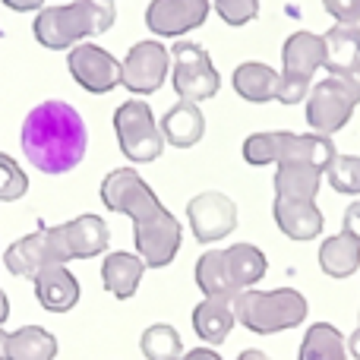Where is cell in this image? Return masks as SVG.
<instances>
[{"mask_svg": "<svg viewBox=\"0 0 360 360\" xmlns=\"http://www.w3.org/2000/svg\"><path fill=\"white\" fill-rule=\"evenodd\" d=\"M224 269H228V278L234 285V291H250L256 281L266 278L269 272V262H266V253L253 243H231L224 250Z\"/></svg>", "mask_w": 360, "mask_h": 360, "instance_id": "7402d4cb", "label": "cell"}, {"mask_svg": "<svg viewBox=\"0 0 360 360\" xmlns=\"http://www.w3.org/2000/svg\"><path fill=\"white\" fill-rule=\"evenodd\" d=\"M146 269L149 266H146V259L139 253H127V250L108 253L105 262H101V285L117 300H130L139 291V281H143Z\"/></svg>", "mask_w": 360, "mask_h": 360, "instance_id": "ac0fdd59", "label": "cell"}, {"mask_svg": "<svg viewBox=\"0 0 360 360\" xmlns=\"http://www.w3.org/2000/svg\"><path fill=\"white\" fill-rule=\"evenodd\" d=\"M237 323L256 335H275V332L297 329L307 319V297L294 288H275V291H240L234 297Z\"/></svg>", "mask_w": 360, "mask_h": 360, "instance_id": "277c9868", "label": "cell"}, {"mask_svg": "<svg viewBox=\"0 0 360 360\" xmlns=\"http://www.w3.org/2000/svg\"><path fill=\"white\" fill-rule=\"evenodd\" d=\"M0 360H6V332H0Z\"/></svg>", "mask_w": 360, "mask_h": 360, "instance_id": "60d3db41", "label": "cell"}, {"mask_svg": "<svg viewBox=\"0 0 360 360\" xmlns=\"http://www.w3.org/2000/svg\"><path fill=\"white\" fill-rule=\"evenodd\" d=\"M335 146L319 133H253L243 139V162L247 165H281V162H307L316 168H329L335 158Z\"/></svg>", "mask_w": 360, "mask_h": 360, "instance_id": "5b68a950", "label": "cell"}, {"mask_svg": "<svg viewBox=\"0 0 360 360\" xmlns=\"http://www.w3.org/2000/svg\"><path fill=\"white\" fill-rule=\"evenodd\" d=\"M278 79H281V73H275L269 63H259V60L240 63V67L234 70V76H231V82H234V92L240 95L243 101H253V105L275 101Z\"/></svg>", "mask_w": 360, "mask_h": 360, "instance_id": "cb8c5ba5", "label": "cell"}, {"mask_svg": "<svg viewBox=\"0 0 360 360\" xmlns=\"http://www.w3.org/2000/svg\"><path fill=\"white\" fill-rule=\"evenodd\" d=\"M4 6H10L13 13H32V10H41L44 0H4Z\"/></svg>", "mask_w": 360, "mask_h": 360, "instance_id": "d590c367", "label": "cell"}, {"mask_svg": "<svg viewBox=\"0 0 360 360\" xmlns=\"http://www.w3.org/2000/svg\"><path fill=\"white\" fill-rule=\"evenodd\" d=\"M57 338L41 326H22L6 332V360H54Z\"/></svg>", "mask_w": 360, "mask_h": 360, "instance_id": "484cf974", "label": "cell"}, {"mask_svg": "<svg viewBox=\"0 0 360 360\" xmlns=\"http://www.w3.org/2000/svg\"><path fill=\"white\" fill-rule=\"evenodd\" d=\"M171 73V51L162 41H136L124 57V89L133 95H152Z\"/></svg>", "mask_w": 360, "mask_h": 360, "instance_id": "7c38bea8", "label": "cell"}, {"mask_svg": "<svg viewBox=\"0 0 360 360\" xmlns=\"http://www.w3.org/2000/svg\"><path fill=\"white\" fill-rule=\"evenodd\" d=\"M114 133H117V146L130 162L149 165L162 155L165 136L162 127L155 124V114L146 101L130 98L114 111Z\"/></svg>", "mask_w": 360, "mask_h": 360, "instance_id": "52a82bcc", "label": "cell"}, {"mask_svg": "<svg viewBox=\"0 0 360 360\" xmlns=\"http://www.w3.org/2000/svg\"><path fill=\"white\" fill-rule=\"evenodd\" d=\"M272 215H275L278 231L285 237H291V240H313V237L323 234V224H326L319 205L316 202H300V199L275 196Z\"/></svg>", "mask_w": 360, "mask_h": 360, "instance_id": "2e32d148", "label": "cell"}, {"mask_svg": "<svg viewBox=\"0 0 360 360\" xmlns=\"http://www.w3.org/2000/svg\"><path fill=\"white\" fill-rule=\"evenodd\" d=\"M105 4H114V0H105Z\"/></svg>", "mask_w": 360, "mask_h": 360, "instance_id": "b9f144b4", "label": "cell"}, {"mask_svg": "<svg viewBox=\"0 0 360 360\" xmlns=\"http://www.w3.org/2000/svg\"><path fill=\"white\" fill-rule=\"evenodd\" d=\"M348 354L354 357V360H360V329L351 335V342H348Z\"/></svg>", "mask_w": 360, "mask_h": 360, "instance_id": "f35d334b", "label": "cell"}, {"mask_svg": "<svg viewBox=\"0 0 360 360\" xmlns=\"http://www.w3.org/2000/svg\"><path fill=\"white\" fill-rule=\"evenodd\" d=\"M158 127H162V136L168 146H174V149H190V146H196L199 139H202L205 117H202V111H199V105L180 101V105H174L165 114Z\"/></svg>", "mask_w": 360, "mask_h": 360, "instance_id": "603a6c76", "label": "cell"}, {"mask_svg": "<svg viewBox=\"0 0 360 360\" xmlns=\"http://www.w3.org/2000/svg\"><path fill=\"white\" fill-rule=\"evenodd\" d=\"M326 70L329 76L360 70V25L335 22L326 32Z\"/></svg>", "mask_w": 360, "mask_h": 360, "instance_id": "44dd1931", "label": "cell"}, {"mask_svg": "<svg viewBox=\"0 0 360 360\" xmlns=\"http://www.w3.org/2000/svg\"><path fill=\"white\" fill-rule=\"evenodd\" d=\"M171 63H174V73H171V82H174V92L180 101H199L218 95L221 89V76H218L212 57L205 54V48L193 41H177L174 51H171Z\"/></svg>", "mask_w": 360, "mask_h": 360, "instance_id": "9c48e42d", "label": "cell"}, {"mask_svg": "<svg viewBox=\"0 0 360 360\" xmlns=\"http://www.w3.org/2000/svg\"><path fill=\"white\" fill-rule=\"evenodd\" d=\"M29 193V177L25 171L13 162L10 155L0 152V202H16Z\"/></svg>", "mask_w": 360, "mask_h": 360, "instance_id": "4dcf8cb0", "label": "cell"}, {"mask_svg": "<svg viewBox=\"0 0 360 360\" xmlns=\"http://www.w3.org/2000/svg\"><path fill=\"white\" fill-rule=\"evenodd\" d=\"M196 285L205 297H237L224 269V250H209L196 262Z\"/></svg>", "mask_w": 360, "mask_h": 360, "instance_id": "83f0119b", "label": "cell"}, {"mask_svg": "<svg viewBox=\"0 0 360 360\" xmlns=\"http://www.w3.org/2000/svg\"><path fill=\"white\" fill-rule=\"evenodd\" d=\"M360 105V70L357 73H335L319 79L307 95V124L319 136H332L351 120Z\"/></svg>", "mask_w": 360, "mask_h": 360, "instance_id": "8992f818", "label": "cell"}, {"mask_svg": "<svg viewBox=\"0 0 360 360\" xmlns=\"http://www.w3.org/2000/svg\"><path fill=\"white\" fill-rule=\"evenodd\" d=\"M323 6L335 22L360 25V0H323Z\"/></svg>", "mask_w": 360, "mask_h": 360, "instance_id": "836d02e7", "label": "cell"}, {"mask_svg": "<svg viewBox=\"0 0 360 360\" xmlns=\"http://www.w3.org/2000/svg\"><path fill=\"white\" fill-rule=\"evenodd\" d=\"M19 146L41 174H67L82 162L89 133L79 111L67 101H41L22 120Z\"/></svg>", "mask_w": 360, "mask_h": 360, "instance_id": "7a4b0ae2", "label": "cell"}, {"mask_svg": "<svg viewBox=\"0 0 360 360\" xmlns=\"http://www.w3.org/2000/svg\"><path fill=\"white\" fill-rule=\"evenodd\" d=\"M209 0H152L146 25L158 38H180L209 19Z\"/></svg>", "mask_w": 360, "mask_h": 360, "instance_id": "4fadbf2b", "label": "cell"}, {"mask_svg": "<svg viewBox=\"0 0 360 360\" xmlns=\"http://www.w3.org/2000/svg\"><path fill=\"white\" fill-rule=\"evenodd\" d=\"M326 67V35L316 32H294L281 44V73L313 79L316 70Z\"/></svg>", "mask_w": 360, "mask_h": 360, "instance_id": "9a60e30c", "label": "cell"}, {"mask_svg": "<svg viewBox=\"0 0 360 360\" xmlns=\"http://www.w3.org/2000/svg\"><path fill=\"white\" fill-rule=\"evenodd\" d=\"M186 221H190V231L199 243L224 240V237L237 228V205L231 202V196H224V193L205 190L190 199V205H186Z\"/></svg>", "mask_w": 360, "mask_h": 360, "instance_id": "8fae6325", "label": "cell"}, {"mask_svg": "<svg viewBox=\"0 0 360 360\" xmlns=\"http://www.w3.org/2000/svg\"><path fill=\"white\" fill-rule=\"evenodd\" d=\"M63 243L70 250V259H92V256H101L111 243V231H108V221L101 215H76L73 221H63Z\"/></svg>", "mask_w": 360, "mask_h": 360, "instance_id": "5bb4252c", "label": "cell"}, {"mask_svg": "<svg viewBox=\"0 0 360 360\" xmlns=\"http://www.w3.org/2000/svg\"><path fill=\"white\" fill-rule=\"evenodd\" d=\"M180 360H221V357H218L215 348H193V351H186Z\"/></svg>", "mask_w": 360, "mask_h": 360, "instance_id": "8d00e7d4", "label": "cell"}, {"mask_svg": "<svg viewBox=\"0 0 360 360\" xmlns=\"http://www.w3.org/2000/svg\"><path fill=\"white\" fill-rule=\"evenodd\" d=\"M326 171L307 162H281L275 168V196L300 199V202H316V193L323 186Z\"/></svg>", "mask_w": 360, "mask_h": 360, "instance_id": "ffe728a7", "label": "cell"}, {"mask_svg": "<svg viewBox=\"0 0 360 360\" xmlns=\"http://www.w3.org/2000/svg\"><path fill=\"white\" fill-rule=\"evenodd\" d=\"M234 323H237L234 297H202L196 304V310H193V332L209 348L224 345V338L231 335Z\"/></svg>", "mask_w": 360, "mask_h": 360, "instance_id": "d6986e66", "label": "cell"}, {"mask_svg": "<svg viewBox=\"0 0 360 360\" xmlns=\"http://www.w3.org/2000/svg\"><path fill=\"white\" fill-rule=\"evenodd\" d=\"M297 360H348V345L332 323H313L300 342Z\"/></svg>", "mask_w": 360, "mask_h": 360, "instance_id": "4316f807", "label": "cell"}, {"mask_svg": "<svg viewBox=\"0 0 360 360\" xmlns=\"http://www.w3.org/2000/svg\"><path fill=\"white\" fill-rule=\"evenodd\" d=\"M70 250L63 243V231L57 228H41L35 234L22 237V240L10 243L4 253V266L16 278H35L38 272H44L48 266H67Z\"/></svg>", "mask_w": 360, "mask_h": 360, "instance_id": "ba28073f", "label": "cell"}, {"mask_svg": "<svg viewBox=\"0 0 360 360\" xmlns=\"http://www.w3.org/2000/svg\"><path fill=\"white\" fill-rule=\"evenodd\" d=\"M114 25V6L105 0H73L63 6H41L35 16V41L48 51H70L89 35Z\"/></svg>", "mask_w": 360, "mask_h": 360, "instance_id": "3957f363", "label": "cell"}, {"mask_svg": "<svg viewBox=\"0 0 360 360\" xmlns=\"http://www.w3.org/2000/svg\"><path fill=\"white\" fill-rule=\"evenodd\" d=\"M342 231H348L351 237H357V240H360V199L348 205V212H345V228Z\"/></svg>", "mask_w": 360, "mask_h": 360, "instance_id": "e575fe53", "label": "cell"}, {"mask_svg": "<svg viewBox=\"0 0 360 360\" xmlns=\"http://www.w3.org/2000/svg\"><path fill=\"white\" fill-rule=\"evenodd\" d=\"M212 4L228 25H247L259 16V0H212Z\"/></svg>", "mask_w": 360, "mask_h": 360, "instance_id": "1f68e13d", "label": "cell"}, {"mask_svg": "<svg viewBox=\"0 0 360 360\" xmlns=\"http://www.w3.org/2000/svg\"><path fill=\"white\" fill-rule=\"evenodd\" d=\"M307 95H310V79H304V76H291V73H281L275 101H281V105H300V101H307Z\"/></svg>", "mask_w": 360, "mask_h": 360, "instance_id": "d6a6232c", "label": "cell"}, {"mask_svg": "<svg viewBox=\"0 0 360 360\" xmlns=\"http://www.w3.org/2000/svg\"><path fill=\"white\" fill-rule=\"evenodd\" d=\"M237 360H272V357L262 354V351H256V348H250V351H243V354L237 357Z\"/></svg>", "mask_w": 360, "mask_h": 360, "instance_id": "ab89813d", "label": "cell"}, {"mask_svg": "<svg viewBox=\"0 0 360 360\" xmlns=\"http://www.w3.org/2000/svg\"><path fill=\"white\" fill-rule=\"evenodd\" d=\"M101 202L117 215L133 218L136 253L149 269H165L180 250V221L158 202L155 190L133 168H114L101 180Z\"/></svg>", "mask_w": 360, "mask_h": 360, "instance_id": "6da1fadb", "label": "cell"}, {"mask_svg": "<svg viewBox=\"0 0 360 360\" xmlns=\"http://www.w3.org/2000/svg\"><path fill=\"white\" fill-rule=\"evenodd\" d=\"M326 180L332 184L335 193L360 196V155H335L332 165L326 168Z\"/></svg>", "mask_w": 360, "mask_h": 360, "instance_id": "f546056e", "label": "cell"}, {"mask_svg": "<svg viewBox=\"0 0 360 360\" xmlns=\"http://www.w3.org/2000/svg\"><path fill=\"white\" fill-rule=\"evenodd\" d=\"M35 297L48 313H67L79 304V278L67 266H48L35 278Z\"/></svg>", "mask_w": 360, "mask_h": 360, "instance_id": "e0dca14e", "label": "cell"}, {"mask_svg": "<svg viewBox=\"0 0 360 360\" xmlns=\"http://www.w3.org/2000/svg\"><path fill=\"white\" fill-rule=\"evenodd\" d=\"M319 269L329 278H351L360 269V240L348 231L326 237L319 247Z\"/></svg>", "mask_w": 360, "mask_h": 360, "instance_id": "d4e9b609", "label": "cell"}, {"mask_svg": "<svg viewBox=\"0 0 360 360\" xmlns=\"http://www.w3.org/2000/svg\"><path fill=\"white\" fill-rule=\"evenodd\" d=\"M10 319V300H6L4 288H0V329H4V323Z\"/></svg>", "mask_w": 360, "mask_h": 360, "instance_id": "74e56055", "label": "cell"}, {"mask_svg": "<svg viewBox=\"0 0 360 360\" xmlns=\"http://www.w3.org/2000/svg\"><path fill=\"white\" fill-rule=\"evenodd\" d=\"M139 348H143L146 360H180L184 357V342H180L177 329L168 323H155L143 332L139 338Z\"/></svg>", "mask_w": 360, "mask_h": 360, "instance_id": "f1b7e54d", "label": "cell"}, {"mask_svg": "<svg viewBox=\"0 0 360 360\" xmlns=\"http://www.w3.org/2000/svg\"><path fill=\"white\" fill-rule=\"evenodd\" d=\"M67 67L73 73V79L92 95H108L111 89L124 86V63L111 51L98 48V44H76V48H70Z\"/></svg>", "mask_w": 360, "mask_h": 360, "instance_id": "30bf717a", "label": "cell"}]
</instances>
